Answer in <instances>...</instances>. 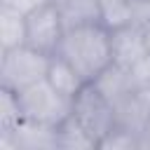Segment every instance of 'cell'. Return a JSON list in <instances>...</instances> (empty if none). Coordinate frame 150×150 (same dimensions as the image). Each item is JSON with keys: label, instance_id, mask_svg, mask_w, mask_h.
I'll list each match as a JSON object with an SVG mask.
<instances>
[{"label": "cell", "instance_id": "6da1fadb", "mask_svg": "<svg viewBox=\"0 0 150 150\" xmlns=\"http://www.w3.org/2000/svg\"><path fill=\"white\" fill-rule=\"evenodd\" d=\"M56 54L63 56L87 84H91L115 63L112 30L101 21L68 28Z\"/></svg>", "mask_w": 150, "mask_h": 150}, {"label": "cell", "instance_id": "7a4b0ae2", "mask_svg": "<svg viewBox=\"0 0 150 150\" xmlns=\"http://www.w3.org/2000/svg\"><path fill=\"white\" fill-rule=\"evenodd\" d=\"M49 59L47 54L21 45L14 49H7L0 54V80L2 87L19 94L38 82H42L47 77V68H49Z\"/></svg>", "mask_w": 150, "mask_h": 150}, {"label": "cell", "instance_id": "3957f363", "mask_svg": "<svg viewBox=\"0 0 150 150\" xmlns=\"http://www.w3.org/2000/svg\"><path fill=\"white\" fill-rule=\"evenodd\" d=\"M16 98H19V108H21L23 120H30V122H38L45 127L56 129L73 112V101L63 98L56 89H52V84L47 80L19 91Z\"/></svg>", "mask_w": 150, "mask_h": 150}, {"label": "cell", "instance_id": "277c9868", "mask_svg": "<svg viewBox=\"0 0 150 150\" xmlns=\"http://www.w3.org/2000/svg\"><path fill=\"white\" fill-rule=\"evenodd\" d=\"M73 117L96 138V143L117 127V110L108 96L91 82L73 101Z\"/></svg>", "mask_w": 150, "mask_h": 150}, {"label": "cell", "instance_id": "5b68a950", "mask_svg": "<svg viewBox=\"0 0 150 150\" xmlns=\"http://www.w3.org/2000/svg\"><path fill=\"white\" fill-rule=\"evenodd\" d=\"M63 35H66V26L54 2L26 16V45L28 47L47 56H54L61 47Z\"/></svg>", "mask_w": 150, "mask_h": 150}, {"label": "cell", "instance_id": "8992f818", "mask_svg": "<svg viewBox=\"0 0 150 150\" xmlns=\"http://www.w3.org/2000/svg\"><path fill=\"white\" fill-rule=\"evenodd\" d=\"M112 54H115V66L124 70H134L145 59H150L143 42L141 23H131V26L112 30Z\"/></svg>", "mask_w": 150, "mask_h": 150}, {"label": "cell", "instance_id": "52a82bcc", "mask_svg": "<svg viewBox=\"0 0 150 150\" xmlns=\"http://www.w3.org/2000/svg\"><path fill=\"white\" fill-rule=\"evenodd\" d=\"M52 89H56L63 98L68 101H75V96L87 87V82L82 80V75L59 54H54L49 59V68H47V77H45Z\"/></svg>", "mask_w": 150, "mask_h": 150}, {"label": "cell", "instance_id": "ba28073f", "mask_svg": "<svg viewBox=\"0 0 150 150\" xmlns=\"http://www.w3.org/2000/svg\"><path fill=\"white\" fill-rule=\"evenodd\" d=\"M66 30L101 21V0H54Z\"/></svg>", "mask_w": 150, "mask_h": 150}, {"label": "cell", "instance_id": "9c48e42d", "mask_svg": "<svg viewBox=\"0 0 150 150\" xmlns=\"http://www.w3.org/2000/svg\"><path fill=\"white\" fill-rule=\"evenodd\" d=\"M26 45V16L0 5V49H14Z\"/></svg>", "mask_w": 150, "mask_h": 150}, {"label": "cell", "instance_id": "30bf717a", "mask_svg": "<svg viewBox=\"0 0 150 150\" xmlns=\"http://www.w3.org/2000/svg\"><path fill=\"white\" fill-rule=\"evenodd\" d=\"M56 148H98V143L70 112L56 127Z\"/></svg>", "mask_w": 150, "mask_h": 150}, {"label": "cell", "instance_id": "8fae6325", "mask_svg": "<svg viewBox=\"0 0 150 150\" xmlns=\"http://www.w3.org/2000/svg\"><path fill=\"white\" fill-rule=\"evenodd\" d=\"M52 2H54V0H0V5L14 9V12L23 14V16H28V14H33V12H38L40 7H47V5H52Z\"/></svg>", "mask_w": 150, "mask_h": 150}, {"label": "cell", "instance_id": "7c38bea8", "mask_svg": "<svg viewBox=\"0 0 150 150\" xmlns=\"http://www.w3.org/2000/svg\"><path fill=\"white\" fill-rule=\"evenodd\" d=\"M141 28H143V42H145V49H148V56H150V19H145L141 23Z\"/></svg>", "mask_w": 150, "mask_h": 150}, {"label": "cell", "instance_id": "4fadbf2b", "mask_svg": "<svg viewBox=\"0 0 150 150\" xmlns=\"http://www.w3.org/2000/svg\"><path fill=\"white\" fill-rule=\"evenodd\" d=\"M141 9H143V21L150 19V0H141Z\"/></svg>", "mask_w": 150, "mask_h": 150}, {"label": "cell", "instance_id": "5bb4252c", "mask_svg": "<svg viewBox=\"0 0 150 150\" xmlns=\"http://www.w3.org/2000/svg\"><path fill=\"white\" fill-rule=\"evenodd\" d=\"M148 89H150V87H148Z\"/></svg>", "mask_w": 150, "mask_h": 150}]
</instances>
